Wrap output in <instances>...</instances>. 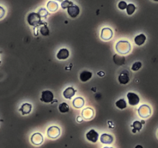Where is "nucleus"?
<instances>
[{"mask_svg":"<svg viewBox=\"0 0 158 148\" xmlns=\"http://www.w3.org/2000/svg\"><path fill=\"white\" fill-rule=\"evenodd\" d=\"M126 101L124 100V99H120V100H117L116 102V106L117 108L120 109V110H123V109H125L126 107Z\"/></svg>","mask_w":158,"mask_h":148,"instance_id":"4be33fe9","label":"nucleus"},{"mask_svg":"<svg viewBox=\"0 0 158 148\" xmlns=\"http://www.w3.org/2000/svg\"><path fill=\"white\" fill-rule=\"evenodd\" d=\"M142 66V63L141 62H136L135 63H134L132 66V70L133 71H137V70H140Z\"/></svg>","mask_w":158,"mask_h":148,"instance_id":"cd10ccee","label":"nucleus"},{"mask_svg":"<svg viewBox=\"0 0 158 148\" xmlns=\"http://www.w3.org/2000/svg\"><path fill=\"white\" fill-rule=\"evenodd\" d=\"M146 36L144 34H140L138 36H136L134 39V42L137 46H142L144 44L145 41H146Z\"/></svg>","mask_w":158,"mask_h":148,"instance_id":"6ab92c4d","label":"nucleus"},{"mask_svg":"<svg viewBox=\"0 0 158 148\" xmlns=\"http://www.w3.org/2000/svg\"><path fill=\"white\" fill-rule=\"evenodd\" d=\"M84 103H85V101H84V100L82 97H76V98L74 99L73 101V106H74L75 108L77 109L82 108L83 106H84Z\"/></svg>","mask_w":158,"mask_h":148,"instance_id":"a211bd4d","label":"nucleus"},{"mask_svg":"<svg viewBox=\"0 0 158 148\" xmlns=\"http://www.w3.org/2000/svg\"><path fill=\"white\" fill-rule=\"evenodd\" d=\"M40 33L44 36H47L50 34V30L46 26H43L40 28Z\"/></svg>","mask_w":158,"mask_h":148,"instance_id":"393cba45","label":"nucleus"},{"mask_svg":"<svg viewBox=\"0 0 158 148\" xmlns=\"http://www.w3.org/2000/svg\"><path fill=\"white\" fill-rule=\"evenodd\" d=\"M153 1H154V2H158V0H153Z\"/></svg>","mask_w":158,"mask_h":148,"instance_id":"c9c22d12","label":"nucleus"},{"mask_svg":"<svg viewBox=\"0 0 158 148\" xmlns=\"http://www.w3.org/2000/svg\"><path fill=\"white\" fill-rule=\"evenodd\" d=\"M5 13H6V12H5V9L2 8V6H0V19L4 17Z\"/></svg>","mask_w":158,"mask_h":148,"instance_id":"7c9ffc66","label":"nucleus"},{"mask_svg":"<svg viewBox=\"0 0 158 148\" xmlns=\"http://www.w3.org/2000/svg\"><path fill=\"white\" fill-rule=\"evenodd\" d=\"M75 94H76V90L70 86V87H68V88H66V90H64V92H63L62 95H63V96H64L66 99H71L72 97L74 96Z\"/></svg>","mask_w":158,"mask_h":148,"instance_id":"2eb2a0df","label":"nucleus"},{"mask_svg":"<svg viewBox=\"0 0 158 148\" xmlns=\"http://www.w3.org/2000/svg\"><path fill=\"white\" fill-rule=\"evenodd\" d=\"M73 3L70 0H65V1H62V4H61V6H62V9H68L69 7H70L71 6H73Z\"/></svg>","mask_w":158,"mask_h":148,"instance_id":"a878e982","label":"nucleus"},{"mask_svg":"<svg viewBox=\"0 0 158 148\" xmlns=\"http://www.w3.org/2000/svg\"><path fill=\"white\" fill-rule=\"evenodd\" d=\"M60 135V130L59 127L55 126H50L47 130V136L51 139H56Z\"/></svg>","mask_w":158,"mask_h":148,"instance_id":"20e7f679","label":"nucleus"},{"mask_svg":"<svg viewBox=\"0 0 158 148\" xmlns=\"http://www.w3.org/2000/svg\"><path fill=\"white\" fill-rule=\"evenodd\" d=\"M135 148H143V147L141 145H137V146L135 147Z\"/></svg>","mask_w":158,"mask_h":148,"instance_id":"473e14b6","label":"nucleus"},{"mask_svg":"<svg viewBox=\"0 0 158 148\" xmlns=\"http://www.w3.org/2000/svg\"><path fill=\"white\" fill-rule=\"evenodd\" d=\"M100 141L103 144H110L113 141V137L107 134H103L100 136Z\"/></svg>","mask_w":158,"mask_h":148,"instance_id":"ddd939ff","label":"nucleus"},{"mask_svg":"<svg viewBox=\"0 0 158 148\" xmlns=\"http://www.w3.org/2000/svg\"><path fill=\"white\" fill-rule=\"evenodd\" d=\"M135 9H136V6H134V4L130 3V4L127 5V7H126V12L129 16H131V15L134 14V12H135Z\"/></svg>","mask_w":158,"mask_h":148,"instance_id":"b1692460","label":"nucleus"},{"mask_svg":"<svg viewBox=\"0 0 158 148\" xmlns=\"http://www.w3.org/2000/svg\"><path fill=\"white\" fill-rule=\"evenodd\" d=\"M118 7L120 9L124 10L127 7V4H126V2H124V1H120L118 3Z\"/></svg>","mask_w":158,"mask_h":148,"instance_id":"c756f323","label":"nucleus"},{"mask_svg":"<svg viewBox=\"0 0 158 148\" xmlns=\"http://www.w3.org/2000/svg\"><path fill=\"white\" fill-rule=\"evenodd\" d=\"M93 109L90 108V107L84 109L82 111V116L85 120H90V119H92L93 117Z\"/></svg>","mask_w":158,"mask_h":148,"instance_id":"4468645a","label":"nucleus"},{"mask_svg":"<svg viewBox=\"0 0 158 148\" xmlns=\"http://www.w3.org/2000/svg\"><path fill=\"white\" fill-rule=\"evenodd\" d=\"M138 114L141 118H148L151 115V109L148 105H141L138 109Z\"/></svg>","mask_w":158,"mask_h":148,"instance_id":"7ed1b4c3","label":"nucleus"},{"mask_svg":"<svg viewBox=\"0 0 158 148\" xmlns=\"http://www.w3.org/2000/svg\"><path fill=\"white\" fill-rule=\"evenodd\" d=\"M55 1H59V2H62L63 0H55Z\"/></svg>","mask_w":158,"mask_h":148,"instance_id":"f704fd0d","label":"nucleus"},{"mask_svg":"<svg viewBox=\"0 0 158 148\" xmlns=\"http://www.w3.org/2000/svg\"><path fill=\"white\" fill-rule=\"evenodd\" d=\"M54 99V95L50 90H45L42 93V96H41V101L42 102L49 103H51Z\"/></svg>","mask_w":158,"mask_h":148,"instance_id":"39448f33","label":"nucleus"},{"mask_svg":"<svg viewBox=\"0 0 158 148\" xmlns=\"http://www.w3.org/2000/svg\"><path fill=\"white\" fill-rule=\"evenodd\" d=\"M31 142L34 145H41L43 142V137L40 133H36V134H32V136L31 137Z\"/></svg>","mask_w":158,"mask_h":148,"instance_id":"9d476101","label":"nucleus"},{"mask_svg":"<svg viewBox=\"0 0 158 148\" xmlns=\"http://www.w3.org/2000/svg\"><path fill=\"white\" fill-rule=\"evenodd\" d=\"M101 39L103 40H110L113 37V31L110 28H103L101 31Z\"/></svg>","mask_w":158,"mask_h":148,"instance_id":"9b49d317","label":"nucleus"},{"mask_svg":"<svg viewBox=\"0 0 158 148\" xmlns=\"http://www.w3.org/2000/svg\"><path fill=\"white\" fill-rule=\"evenodd\" d=\"M157 135H158V134H157Z\"/></svg>","mask_w":158,"mask_h":148,"instance_id":"4c0bfd02","label":"nucleus"},{"mask_svg":"<svg viewBox=\"0 0 158 148\" xmlns=\"http://www.w3.org/2000/svg\"><path fill=\"white\" fill-rule=\"evenodd\" d=\"M69 110H70V108H69L68 104L66 103H62L59 106V110H60V112L62 113V114L67 113L69 111Z\"/></svg>","mask_w":158,"mask_h":148,"instance_id":"5701e85b","label":"nucleus"},{"mask_svg":"<svg viewBox=\"0 0 158 148\" xmlns=\"http://www.w3.org/2000/svg\"><path fill=\"white\" fill-rule=\"evenodd\" d=\"M104 148H113V147H104Z\"/></svg>","mask_w":158,"mask_h":148,"instance_id":"e433bc0d","label":"nucleus"},{"mask_svg":"<svg viewBox=\"0 0 158 148\" xmlns=\"http://www.w3.org/2000/svg\"><path fill=\"white\" fill-rule=\"evenodd\" d=\"M118 80L120 84L125 85L127 84L130 81V73L128 71L126 70H124L123 72L120 73V74L118 76Z\"/></svg>","mask_w":158,"mask_h":148,"instance_id":"0eeeda50","label":"nucleus"},{"mask_svg":"<svg viewBox=\"0 0 158 148\" xmlns=\"http://www.w3.org/2000/svg\"><path fill=\"white\" fill-rule=\"evenodd\" d=\"M70 56V52L67 49H61L60 50V51L58 52L57 55H56V57L58 60H64L66 59L69 58Z\"/></svg>","mask_w":158,"mask_h":148,"instance_id":"f8f14e48","label":"nucleus"},{"mask_svg":"<svg viewBox=\"0 0 158 148\" xmlns=\"http://www.w3.org/2000/svg\"><path fill=\"white\" fill-rule=\"evenodd\" d=\"M98 74H99V75H100V76H103V75H104V73L100 72Z\"/></svg>","mask_w":158,"mask_h":148,"instance_id":"72a5a7b5","label":"nucleus"},{"mask_svg":"<svg viewBox=\"0 0 158 148\" xmlns=\"http://www.w3.org/2000/svg\"><path fill=\"white\" fill-rule=\"evenodd\" d=\"M131 49L130 43L127 41H119L116 45V50L117 51L118 53L121 55H126L129 53Z\"/></svg>","mask_w":158,"mask_h":148,"instance_id":"f257e3e1","label":"nucleus"},{"mask_svg":"<svg viewBox=\"0 0 158 148\" xmlns=\"http://www.w3.org/2000/svg\"><path fill=\"white\" fill-rule=\"evenodd\" d=\"M113 61L116 65L121 66V65L125 64V57L116 54L113 56Z\"/></svg>","mask_w":158,"mask_h":148,"instance_id":"412c9836","label":"nucleus"},{"mask_svg":"<svg viewBox=\"0 0 158 148\" xmlns=\"http://www.w3.org/2000/svg\"><path fill=\"white\" fill-rule=\"evenodd\" d=\"M126 96H127L129 104H130V106H136L140 102V98H139L138 95L134 93H128Z\"/></svg>","mask_w":158,"mask_h":148,"instance_id":"423d86ee","label":"nucleus"},{"mask_svg":"<svg viewBox=\"0 0 158 148\" xmlns=\"http://www.w3.org/2000/svg\"><path fill=\"white\" fill-rule=\"evenodd\" d=\"M38 13L40 14V16H41V17H46V16H47V15L49 14V12L43 8L40 9Z\"/></svg>","mask_w":158,"mask_h":148,"instance_id":"c85d7f7f","label":"nucleus"},{"mask_svg":"<svg viewBox=\"0 0 158 148\" xmlns=\"http://www.w3.org/2000/svg\"><path fill=\"white\" fill-rule=\"evenodd\" d=\"M86 137L90 142L96 143L98 140L99 134L95 130H90L89 132L86 133Z\"/></svg>","mask_w":158,"mask_h":148,"instance_id":"1a4fd4ad","label":"nucleus"},{"mask_svg":"<svg viewBox=\"0 0 158 148\" xmlns=\"http://www.w3.org/2000/svg\"><path fill=\"white\" fill-rule=\"evenodd\" d=\"M132 126L134 128V130H140L142 129V123L140 122V121H134Z\"/></svg>","mask_w":158,"mask_h":148,"instance_id":"bb28decb","label":"nucleus"},{"mask_svg":"<svg viewBox=\"0 0 158 148\" xmlns=\"http://www.w3.org/2000/svg\"><path fill=\"white\" fill-rule=\"evenodd\" d=\"M80 8H79V6H75V5H73L70 7H69L67 9V12H68V15L73 19L76 18L77 16H79L80 14Z\"/></svg>","mask_w":158,"mask_h":148,"instance_id":"6e6552de","label":"nucleus"},{"mask_svg":"<svg viewBox=\"0 0 158 148\" xmlns=\"http://www.w3.org/2000/svg\"><path fill=\"white\" fill-rule=\"evenodd\" d=\"M58 8L59 5L56 2H54V1H50L47 3V9H48L50 12H56V10L58 9Z\"/></svg>","mask_w":158,"mask_h":148,"instance_id":"aec40b11","label":"nucleus"},{"mask_svg":"<svg viewBox=\"0 0 158 148\" xmlns=\"http://www.w3.org/2000/svg\"><path fill=\"white\" fill-rule=\"evenodd\" d=\"M82 118H81V117H80V116H78V118H77V121H78V122H82Z\"/></svg>","mask_w":158,"mask_h":148,"instance_id":"2f4dec72","label":"nucleus"},{"mask_svg":"<svg viewBox=\"0 0 158 148\" xmlns=\"http://www.w3.org/2000/svg\"><path fill=\"white\" fill-rule=\"evenodd\" d=\"M19 111L22 113V115H26V114H30V112L32 111V105L30 103L22 104V106L20 107Z\"/></svg>","mask_w":158,"mask_h":148,"instance_id":"f3484780","label":"nucleus"},{"mask_svg":"<svg viewBox=\"0 0 158 148\" xmlns=\"http://www.w3.org/2000/svg\"><path fill=\"white\" fill-rule=\"evenodd\" d=\"M27 22L29 24L32 26H37L40 24L41 22V16L39 13L36 12H31L29 14L27 17Z\"/></svg>","mask_w":158,"mask_h":148,"instance_id":"f03ea898","label":"nucleus"},{"mask_svg":"<svg viewBox=\"0 0 158 148\" xmlns=\"http://www.w3.org/2000/svg\"><path fill=\"white\" fill-rule=\"evenodd\" d=\"M93 76V73L90 71H83L80 74V80L82 81V82H86V81H88L91 79Z\"/></svg>","mask_w":158,"mask_h":148,"instance_id":"dca6fc26","label":"nucleus"}]
</instances>
